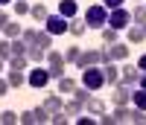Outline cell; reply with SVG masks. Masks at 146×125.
Returning <instances> with one entry per match:
<instances>
[{
  "mask_svg": "<svg viewBox=\"0 0 146 125\" xmlns=\"http://www.w3.org/2000/svg\"><path fill=\"white\" fill-rule=\"evenodd\" d=\"M114 119L123 125V122H131V111L126 108V105H117V111H114Z\"/></svg>",
  "mask_w": 146,
  "mask_h": 125,
  "instance_id": "cell-27",
  "label": "cell"
},
{
  "mask_svg": "<svg viewBox=\"0 0 146 125\" xmlns=\"http://www.w3.org/2000/svg\"><path fill=\"white\" fill-rule=\"evenodd\" d=\"M73 96H76L79 102H88V99H91V90H88V87H85V84H79L76 90H73Z\"/></svg>",
  "mask_w": 146,
  "mask_h": 125,
  "instance_id": "cell-36",
  "label": "cell"
},
{
  "mask_svg": "<svg viewBox=\"0 0 146 125\" xmlns=\"http://www.w3.org/2000/svg\"><path fill=\"white\" fill-rule=\"evenodd\" d=\"M21 38L27 41V44H35V38H38V29H35V26H23V32H21Z\"/></svg>",
  "mask_w": 146,
  "mask_h": 125,
  "instance_id": "cell-33",
  "label": "cell"
},
{
  "mask_svg": "<svg viewBox=\"0 0 146 125\" xmlns=\"http://www.w3.org/2000/svg\"><path fill=\"white\" fill-rule=\"evenodd\" d=\"M131 102H135V108L146 111V90H143V87H137V90H131Z\"/></svg>",
  "mask_w": 146,
  "mask_h": 125,
  "instance_id": "cell-24",
  "label": "cell"
},
{
  "mask_svg": "<svg viewBox=\"0 0 146 125\" xmlns=\"http://www.w3.org/2000/svg\"><path fill=\"white\" fill-rule=\"evenodd\" d=\"M44 26H47V32H50L53 38H56V35H64V32H67V18H62V15H50V18L44 20Z\"/></svg>",
  "mask_w": 146,
  "mask_h": 125,
  "instance_id": "cell-8",
  "label": "cell"
},
{
  "mask_svg": "<svg viewBox=\"0 0 146 125\" xmlns=\"http://www.w3.org/2000/svg\"><path fill=\"white\" fill-rule=\"evenodd\" d=\"M82 108H85V102H79V99L73 96V102H67V105H64V114H67L70 119H76V116L82 114Z\"/></svg>",
  "mask_w": 146,
  "mask_h": 125,
  "instance_id": "cell-19",
  "label": "cell"
},
{
  "mask_svg": "<svg viewBox=\"0 0 146 125\" xmlns=\"http://www.w3.org/2000/svg\"><path fill=\"white\" fill-rule=\"evenodd\" d=\"M6 23H9V18H6V15H0V32H3V26H6Z\"/></svg>",
  "mask_w": 146,
  "mask_h": 125,
  "instance_id": "cell-45",
  "label": "cell"
},
{
  "mask_svg": "<svg viewBox=\"0 0 146 125\" xmlns=\"http://www.w3.org/2000/svg\"><path fill=\"white\" fill-rule=\"evenodd\" d=\"M29 3H27V0H15V3H12V12H15V15H29Z\"/></svg>",
  "mask_w": 146,
  "mask_h": 125,
  "instance_id": "cell-32",
  "label": "cell"
},
{
  "mask_svg": "<svg viewBox=\"0 0 146 125\" xmlns=\"http://www.w3.org/2000/svg\"><path fill=\"white\" fill-rule=\"evenodd\" d=\"M0 122L3 125H15V122H21V116L15 114V111H3V114H0Z\"/></svg>",
  "mask_w": 146,
  "mask_h": 125,
  "instance_id": "cell-34",
  "label": "cell"
},
{
  "mask_svg": "<svg viewBox=\"0 0 146 125\" xmlns=\"http://www.w3.org/2000/svg\"><path fill=\"white\" fill-rule=\"evenodd\" d=\"M96 122H102V125H114L117 119H114V114H105V111H102V114H100V119H96Z\"/></svg>",
  "mask_w": 146,
  "mask_h": 125,
  "instance_id": "cell-39",
  "label": "cell"
},
{
  "mask_svg": "<svg viewBox=\"0 0 146 125\" xmlns=\"http://www.w3.org/2000/svg\"><path fill=\"white\" fill-rule=\"evenodd\" d=\"M21 122L23 125H44V122H50V114H47V108H32V111H23L21 114Z\"/></svg>",
  "mask_w": 146,
  "mask_h": 125,
  "instance_id": "cell-6",
  "label": "cell"
},
{
  "mask_svg": "<svg viewBox=\"0 0 146 125\" xmlns=\"http://www.w3.org/2000/svg\"><path fill=\"white\" fill-rule=\"evenodd\" d=\"M85 108H88V111H91V114H96V116H100V114H102V111H105V102H102V99H100V96H91V99H88V102H85Z\"/></svg>",
  "mask_w": 146,
  "mask_h": 125,
  "instance_id": "cell-20",
  "label": "cell"
},
{
  "mask_svg": "<svg viewBox=\"0 0 146 125\" xmlns=\"http://www.w3.org/2000/svg\"><path fill=\"white\" fill-rule=\"evenodd\" d=\"M79 55H82V49H79V47H67V53H64V61L76 64V61H79Z\"/></svg>",
  "mask_w": 146,
  "mask_h": 125,
  "instance_id": "cell-35",
  "label": "cell"
},
{
  "mask_svg": "<svg viewBox=\"0 0 146 125\" xmlns=\"http://www.w3.org/2000/svg\"><path fill=\"white\" fill-rule=\"evenodd\" d=\"M108 53H111V61H126L129 58V47L123 41H117V44H108Z\"/></svg>",
  "mask_w": 146,
  "mask_h": 125,
  "instance_id": "cell-13",
  "label": "cell"
},
{
  "mask_svg": "<svg viewBox=\"0 0 146 125\" xmlns=\"http://www.w3.org/2000/svg\"><path fill=\"white\" fill-rule=\"evenodd\" d=\"M100 35H102V41H105V47H108V44H117V29H111V26H105V29H100Z\"/></svg>",
  "mask_w": 146,
  "mask_h": 125,
  "instance_id": "cell-29",
  "label": "cell"
},
{
  "mask_svg": "<svg viewBox=\"0 0 146 125\" xmlns=\"http://www.w3.org/2000/svg\"><path fill=\"white\" fill-rule=\"evenodd\" d=\"M0 15H3V6H0Z\"/></svg>",
  "mask_w": 146,
  "mask_h": 125,
  "instance_id": "cell-48",
  "label": "cell"
},
{
  "mask_svg": "<svg viewBox=\"0 0 146 125\" xmlns=\"http://www.w3.org/2000/svg\"><path fill=\"white\" fill-rule=\"evenodd\" d=\"M131 20H135L137 26H143V23H146V6H143V3H140L135 12H131Z\"/></svg>",
  "mask_w": 146,
  "mask_h": 125,
  "instance_id": "cell-31",
  "label": "cell"
},
{
  "mask_svg": "<svg viewBox=\"0 0 146 125\" xmlns=\"http://www.w3.org/2000/svg\"><path fill=\"white\" fill-rule=\"evenodd\" d=\"M126 38H129V44H143V41H146V32H143V26L131 23V26L126 29Z\"/></svg>",
  "mask_w": 146,
  "mask_h": 125,
  "instance_id": "cell-14",
  "label": "cell"
},
{
  "mask_svg": "<svg viewBox=\"0 0 146 125\" xmlns=\"http://www.w3.org/2000/svg\"><path fill=\"white\" fill-rule=\"evenodd\" d=\"M64 64H67V61H64L62 53H56V49H47V70H50V76H53L56 82L64 76Z\"/></svg>",
  "mask_w": 146,
  "mask_h": 125,
  "instance_id": "cell-4",
  "label": "cell"
},
{
  "mask_svg": "<svg viewBox=\"0 0 146 125\" xmlns=\"http://www.w3.org/2000/svg\"><path fill=\"white\" fill-rule=\"evenodd\" d=\"M102 76H105V84H117L120 82V67H114V61H111V64H102Z\"/></svg>",
  "mask_w": 146,
  "mask_h": 125,
  "instance_id": "cell-15",
  "label": "cell"
},
{
  "mask_svg": "<svg viewBox=\"0 0 146 125\" xmlns=\"http://www.w3.org/2000/svg\"><path fill=\"white\" fill-rule=\"evenodd\" d=\"M21 32H23V26H21V23H15V20H9L6 26H3V35H6L9 41H12V38H21Z\"/></svg>",
  "mask_w": 146,
  "mask_h": 125,
  "instance_id": "cell-21",
  "label": "cell"
},
{
  "mask_svg": "<svg viewBox=\"0 0 146 125\" xmlns=\"http://www.w3.org/2000/svg\"><path fill=\"white\" fill-rule=\"evenodd\" d=\"M137 70H146V53H143V55L137 58Z\"/></svg>",
  "mask_w": 146,
  "mask_h": 125,
  "instance_id": "cell-44",
  "label": "cell"
},
{
  "mask_svg": "<svg viewBox=\"0 0 146 125\" xmlns=\"http://www.w3.org/2000/svg\"><path fill=\"white\" fill-rule=\"evenodd\" d=\"M50 70H47V67H38V64H35L32 70H29V87H35V90H41V87H47V84H50Z\"/></svg>",
  "mask_w": 146,
  "mask_h": 125,
  "instance_id": "cell-5",
  "label": "cell"
},
{
  "mask_svg": "<svg viewBox=\"0 0 146 125\" xmlns=\"http://www.w3.org/2000/svg\"><path fill=\"white\" fill-rule=\"evenodd\" d=\"M108 26L117 29V32L129 29V26H131V12H126L123 6H120V9H111V12H108Z\"/></svg>",
  "mask_w": 146,
  "mask_h": 125,
  "instance_id": "cell-3",
  "label": "cell"
},
{
  "mask_svg": "<svg viewBox=\"0 0 146 125\" xmlns=\"http://www.w3.org/2000/svg\"><path fill=\"white\" fill-rule=\"evenodd\" d=\"M47 55V49H41L38 44H29V49H27V58L32 61V64H41V58Z\"/></svg>",
  "mask_w": 146,
  "mask_h": 125,
  "instance_id": "cell-18",
  "label": "cell"
},
{
  "mask_svg": "<svg viewBox=\"0 0 146 125\" xmlns=\"http://www.w3.org/2000/svg\"><path fill=\"white\" fill-rule=\"evenodd\" d=\"M67 32H70V35H76V38H82V35L88 32V23H85V18H79V15H76V18H70V20H67Z\"/></svg>",
  "mask_w": 146,
  "mask_h": 125,
  "instance_id": "cell-11",
  "label": "cell"
},
{
  "mask_svg": "<svg viewBox=\"0 0 146 125\" xmlns=\"http://www.w3.org/2000/svg\"><path fill=\"white\" fill-rule=\"evenodd\" d=\"M44 108H47V114H56V111H64V102H62V99H58V96H47L44 99Z\"/></svg>",
  "mask_w": 146,
  "mask_h": 125,
  "instance_id": "cell-17",
  "label": "cell"
},
{
  "mask_svg": "<svg viewBox=\"0 0 146 125\" xmlns=\"http://www.w3.org/2000/svg\"><path fill=\"white\" fill-rule=\"evenodd\" d=\"M27 49H29V44L23 38H12V55H27Z\"/></svg>",
  "mask_w": 146,
  "mask_h": 125,
  "instance_id": "cell-25",
  "label": "cell"
},
{
  "mask_svg": "<svg viewBox=\"0 0 146 125\" xmlns=\"http://www.w3.org/2000/svg\"><path fill=\"white\" fill-rule=\"evenodd\" d=\"M0 58H3V61L12 58V41L9 38H0Z\"/></svg>",
  "mask_w": 146,
  "mask_h": 125,
  "instance_id": "cell-30",
  "label": "cell"
},
{
  "mask_svg": "<svg viewBox=\"0 0 146 125\" xmlns=\"http://www.w3.org/2000/svg\"><path fill=\"white\" fill-rule=\"evenodd\" d=\"M35 44H38L41 49H50V47H53V35H50V32L44 29V32H38V38H35Z\"/></svg>",
  "mask_w": 146,
  "mask_h": 125,
  "instance_id": "cell-28",
  "label": "cell"
},
{
  "mask_svg": "<svg viewBox=\"0 0 146 125\" xmlns=\"http://www.w3.org/2000/svg\"><path fill=\"white\" fill-rule=\"evenodd\" d=\"M131 102V84L117 82L114 84V105H129Z\"/></svg>",
  "mask_w": 146,
  "mask_h": 125,
  "instance_id": "cell-9",
  "label": "cell"
},
{
  "mask_svg": "<svg viewBox=\"0 0 146 125\" xmlns=\"http://www.w3.org/2000/svg\"><path fill=\"white\" fill-rule=\"evenodd\" d=\"M76 12H79V3L76 0H58V15L62 18H76Z\"/></svg>",
  "mask_w": 146,
  "mask_h": 125,
  "instance_id": "cell-12",
  "label": "cell"
},
{
  "mask_svg": "<svg viewBox=\"0 0 146 125\" xmlns=\"http://www.w3.org/2000/svg\"><path fill=\"white\" fill-rule=\"evenodd\" d=\"M27 64H32L27 55H12L9 58V70H27Z\"/></svg>",
  "mask_w": 146,
  "mask_h": 125,
  "instance_id": "cell-23",
  "label": "cell"
},
{
  "mask_svg": "<svg viewBox=\"0 0 146 125\" xmlns=\"http://www.w3.org/2000/svg\"><path fill=\"white\" fill-rule=\"evenodd\" d=\"M76 125H96V119H91V116H76Z\"/></svg>",
  "mask_w": 146,
  "mask_h": 125,
  "instance_id": "cell-41",
  "label": "cell"
},
{
  "mask_svg": "<svg viewBox=\"0 0 146 125\" xmlns=\"http://www.w3.org/2000/svg\"><path fill=\"white\" fill-rule=\"evenodd\" d=\"M9 3H15V0H0V6H9Z\"/></svg>",
  "mask_w": 146,
  "mask_h": 125,
  "instance_id": "cell-46",
  "label": "cell"
},
{
  "mask_svg": "<svg viewBox=\"0 0 146 125\" xmlns=\"http://www.w3.org/2000/svg\"><path fill=\"white\" fill-rule=\"evenodd\" d=\"M96 64H102V49H85V53L79 55V61H76L79 70H85V67H96Z\"/></svg>",
  "mask_w": 146,
  "mask_h": 125,
  "instance_id": "cell-7",
  "label": "cell"
},
{
  "mask_svg": "<svg viewBox=\"0 0 146 125\" xmlns=\"http://www.w3.org/2000/svg\"><path fill=\"white\" fill-rule=\"evenodd\" d=\"M82 84L88 87V90H100V87L105 84V76H102V67H85L82 70Z\"/></svg>",
  "mask_w": 146,
  "mask_h": 125,
  "instance_id": "cell-2",
  "label": "cell"
},
{
  "mask_svg": "<svg viewBox=\"0 0 146 125\" xmlns=\"http://www.w3.org/2000/svg\"><path fill=\"white\" fill-rule=\"evenodd\" d=\"M29 18H32V20H38V23H44L47 18H50V12H47L44 3H35V6L29 9Z\"/></svg>",
  "mask_w": 146,
  "mask_h": 125,
  "instance_id": "cell-16",
  "label": "cell"
},
{
  "mask_svg": "<svg viewBox=\"0 0 146 125\" xmlns=\"http://www.w3.org/2000/svg\"><path fill=\"white\" fill-rule=\"evenodd\" d=\"M102 6H105V9H120V6H123V0H102Z\"/></svg>",
  "mask_w": 146,
  "mask_h": 125,
  "instance_id": "cell-40",
  "label": "cell"
},
{
  "mask_svg": "<svg viewBox=\"0 0 146 125\" xmlns=\"http://www.w3.org/2000/svg\"><path fill=\"white\" fill-rule=\"evenodd\" d=\"M135 3H140V0H135Z\"/></svg>",
  "mask_w": 146,
  "mask_h": 125,
  "instance_id": "cell-50",
  "label": "cell"
},
{
  "mask_svg": "<svg viewBox=\"0 0 146 125\" xmlns=\"http://www.w3.org/2000/svg\"><path fill=\"white\" fill-rule=\"evenodd\" d=\"M50 122H53V125H64V122H70V116L64 114V111H56V114L50 116Z\"/></svg>",
  "mask_w": 146,
  "mask_h": 125,
  "instance_id": "cell-37",
  "label": "cell"
},
{
  "mask_svg": "<svg viewBox=\"0 0 146 125\" xmlns=\"http://www.w3.org/2000/svg\"><path fill=\"white\" fill-rule=\"evenodd\" d=\"M131 122H137V125H143V122H146V111L135 108V111H131Z\"/></svg>",
  "mask_w": 146,
  "mask_h": 125,
  "instance_id": "cell-38",
  "label": "cell"
},
{
  "mask_svg": "<svg viewBox=\"0 0 146 125\" xmlns=\"http://www.w3.org/2000/svg\"><path fill=\"white\" fill-rule=\"evenodd\" d=\"M3 67H6V61H3V58H0V73H3Z\"/></svg>",
  "mask_w": 146,
  "mask_h": 125,
  "instance_id": "cell-47",
  "label": "cell"
},
{
  "mask_svg": "<svg viewBox=\"0 0 146 125\" xmlns=\"http://www.w3.org/2000/svg\"><path fill=\"white\" fill-rule=\"evenodd\" d=\"M9 84L12 87H23V84H27V76H23V70H9Z\"/></svg>",
  "mask_w": 146,
  "mask_h": 125,
  "instance_id": "cell-22",
  "label": "cell"
},
{
  "mask_svg": "<svg viewBox=\"0 0 146 125\" xmlns=\"http://www.w3.org/2000/svg\"><path fill=\"white\" fill-rule=\"evenodd\" d=\"M137 76H140L137 64H126V61H123V70H120V82H126V84H137Z\"/></svg>",
  "mask_w": 146,
  "mask_h": 125,
  "instance_id": "cell-10",
  "label": "cell"
},
{
  "mask_svg": "<svg viewBox=\"0 0 146 125\" xmlns=\"http://www.w3.org/2000/svg\"><path fill=\"white\" fill-rule=\"evenodd\" d=\"M143 32H146V23H143Z\"/></svg>",
  "mask_w": 146,
  "mask_h": 125,
  "instance_id": "cell-49",
  "label": "cell"
},
{
  "mask_svg": "<svg viewBox=\"0 0 146 125\" xmlns=\"http://www.w3.org/2000/svg\"><path fill=\"white\" fill-rule=\"evenodd\" d=\"M85 23H88V29H105L108 26V9L105 6H88Z\"/></svg>",
  "mask_w": 146,
  "mask_h": 125,
  "instance_id": "cell-1",
  "label": "cell"
},
{
  "mask_svg": "<svg viewBox=\"0 0 146 125\" xmlns=\"http://www.w3.org/2000/svg\"><path fill=\"white\" fill-rule=\"evenodd\" d=\"M9 87H12L9 79H0V96H6V93H9Z\"/></svg>",
  "mask_w": 146,
  "mask_h": 125,
  "instance_id": "cell-42",
  "label": "cell"
},
{
  "mask_svg": "<svg viewBox=\"0 0 146 125\" xmlns=\"http://www.w3.org/2000/svg\"><path fill=\"white\" fill-rule=\"evenodd\" d=\"M76 79H67V76H62V79H58V90H62V93H73V90H76Z\"/></svg>",
  "mask_w": 146,
  "mask_h": 125,
  "instance_id": "cell-26",
  "label": "cell"
},
{
  "mask_svg": "<svg viewBox=\"0 0 146 125\" xmlns=\"http://www.w3.org/2000/svg\"><path fill=\"white\" fill-rule=\"evenodd\" d=\"M137 87H143V90H146V70H140V76H137Z\"/></svg>",
  "mask_w": 146,
  "mask_h": 125,
  "instance_id": "cell-43",
  "label": "cell"
}]
</instances>
